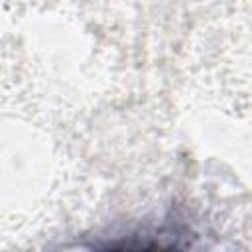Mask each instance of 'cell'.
I'll return each mask as SVG.
<instances>
[{
  "mask_svg": "<svg viewBox=\"0 0 252 252\" xmlns=\"http://www.w3.org/2000/svg\"><path fill=\"white\" fill-rule=\"evenodd\" d=\"M71 252H134V246H116V244H85V246H77Z\"/></svg>",
  "mask_w": 252,
  "mask_h": 252,
  "instance_id": "obj_1",
  "label": "cell"
},
{
  "mask_svg": "<svg viewBox=\"0 0 252 252\" xmlns=\"http://www.w3.org/2000/svg\"><path fill=\"white\" fill-rule=\"evenodd\" d=\"M134 252H181V250L173 244L161 246V244H156V242H148L144 246H134Z\"/></svg>",
  "mask_w": 252,
  "mask_h": 252,
  "instance_id": "obj_2",
  "label": "cell"
}]
</instances>
